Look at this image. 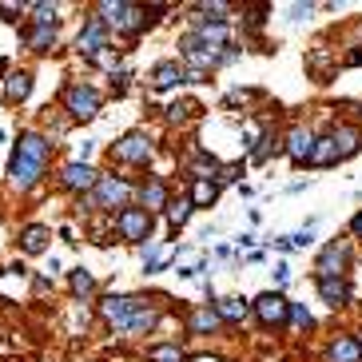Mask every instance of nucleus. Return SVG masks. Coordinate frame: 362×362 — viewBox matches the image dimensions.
<instances>
[{
  "mask_svg": "<svg viewBox=\"0 0 362 362\" xmlns=\"http://www.w3.org/2000/svg\"><path fill=\"white\" fill-rule=\"evenodd\" d=\"M44 163H48V139L36 136V132H24L21 144H16V151H12V160H8L12 183H16L21 192L36 187L40 175H44Z\"/></svg>",
  "mask_w": 362,
  "mask_h": 362,
  "instance_id": "nucleus-1",
  "label": "nucleus"
},
{
  "mask_svg": "<svg viewBox=\"0 0 362 362\" xmlns=\"http://www.w3.org/2000/svg\"><path fill=\"white\" fill-rule=\"evenodd\" d=\"M100 12H104V24H112L116 33L136 36L139 28H148V24L156 21V12L160 8H139V4H100Z\"/></svg>",
  "mask_w": 362,
  "mask_h": 362,
  "instance_id": "nucleus-2",
  "label": "nucleus"
},
{
  "mask_svg": "<svg viewBox=\"0 0 362 362\" xmlns=\"http://www.w3.org/2000/svg\"><path fill=\"white\" fill-rule=\"evenodd\" d=\"M116 231L128 243H144V239H151V215L144 207H124L116 215Z\"/></svg>",
  "mask_w": 362,
  "mask_h": 362,
  "instance_id": "nucleus-3",
  "label": "nucleus"
},
{
  "mask_svg": "<svg viewBox=\"0 0 362 362\" xmlns=\"http://www.w3.org/2000/svg\"><path fill=\"white\" fill-rule=\"evenodd\" d=\"M104 48H107V24L100 21V16H92V21L80 28V36H76V52L88 56V60H96Z\"/></svg>",
  "mask_w": 362,
  "mask_h": 362,
  "instance_id": "nucleus-4",
  "label": "nucleus"
},
{
  "mask_svg": "<svg viewBox=\"0 0 362 362\" xmlns=\"http://www.w3.org/2000/svg\"><path fill=\"white\" fill-rule=\"evenodd\" d=\"M64 104H68V112H72V119H92L100 112V92L88 88V84H76L64 92Z\"/></svg>",
  "mask_w": 362,
  "mask_h": 362,
  "instance_id": "nucleus-5",
  "label": "nucleus"
},
{
  "mask_svg": "<svg viewBox=\"0 0 362 362\" xmlns=\"http://www.w3.org/2000/svg\"><path fill=\"white\" fill-rule=\"evenodd\" d=\"M112 156L124 160V163H148L151 160V139L144 136V132H128L119 144H112Z\"/></svg>",
  "mask_w": 362,
  "mask_h": 362,
  "instance_id": "nucleus-6",
  "label": "nucleus"
},
{
  "mask_svg": "<svg viewBox=\"0 0 362 362\" xmlns=\"http://www.w3.org/2000/svg\"><path fill=\"white\" fill-rule=\"evenodd\" d=\"M136 307H139V298H132V295H107L104 303H100V315H104L116 330H124V322L132 319V310Z\"/></svg>",
  "mask_w": 362,
  "mask_h": 362,
  "instance_id": "nucleus-7",
  "label": "nucleus"
},
{
  "mask_svg": "<svg viewBox=\"0 0 362 362\" xmlns=\"http://www.w3.org/2000/svg\"><path fill=\"white\" fill-rule=\"evenodd\" d=\"M287 298L279 295V291H267V295H259L255 298V315H259V322H267V327H279V322L287 319Z\"/></svg>",
  "mask_w": 362,
  "mask_h": 362,
  "instance_id": "nucleus-8",
  "label": "nucleus"
},
{
  "mask_svg": "<svg viewBox=\"0 0 362 362\" xmlns=\"http://www.w3.org/2000/svg\"><path fill=\"white\" fill-rule=\"evenodd\" d=\"M96 207H124L128 203V183L112 180V175H100L96 180Z\"/></svg>",
  "mask_w": 362,
  "mask_h": 362,
  "instance_id": "nucleus-9",
  "label": "nucleus"
},
{
  "mask_svg": "<svg viewBox=\"0 0 362 362\" xmlns=\"http://www.w3.org/2000/svg\"><path fill=\"white\" fill-rule=\"evenodd\" d=\"M96 171L88 168V163H80V160H72L64 168V175H60V183H64L68 192H88V187H96Z\"/></svg>",
  "mask_w": 362,
  "mask_h": 362,
  "instance_id": "nucleus-10",
  "label": "nucleus"
},
{
  "mask_svg": "<svg viewBox=\"0 0 362 362\" xmlns=\"http://www.w3.org/2000/svg\"><path fill=\"white\" fill-rule=\"evenodd\" d=\"M346 259H351V247L330 243L327 251H322V259H319V279H339V271L346 267Z\"/></svg>",
  "mask_w": 362,
  "mask_h": 362,
  "instance_id": "nucleus-11",
  "label": "nucleus"
},
{
  "mask_svg": "<svg viewBox=\"0 0 362 362\" xmlns=\"http://www.w3.org/2000/svg\"><path fill=\"white\" fill-rule=\"evenodd\" d=\"M156 319H160V315L148 307V298H139V307L132 310V319L124 322V330H119V334H148V330L156 327Z\"/></svg>",
  "mask_w": 362,
  "mask_h": 362,
  "instance_id": "nucleus-12",
  "label": "nucleus"
},
{
  "mask_svg": "<svg viewBox=\"0 0 362 362\" xmlns=\"http://www.w3.org/2000/svg\"><path fill=\"white\" fill-rule=\"evenodd\" d=\"M327 358H330V362H362V346H358V339H351V334H339V339L330 342Z\"/></svg>",
  "mask_w": 362,
  "mask_h": 362,
  "instance_id": "nucleus-13",
  "label": "nucleus"
},
{
  "mask_svg": "<svg viewBox=\"0 0 362 362\" xmlns=\"http://www.w3.org/2000/svg\"><path fill=\"white\" fill-rule=\"evenodd\" d=\"M287 151L295 163H310V151H315V136H310L307 128H295L287 139Z\"/></svg>",
  "mask_w": 362,
  "mask_h": 362,
  "instance_id": "nucleus-14",
  "label": "nucleus"
},
{
  "mask_svg": "<svg viewBox=\"0 0 362 362\" xmlns=\"http://www.w3.org/2000/svg\"><path fill=\"white\" fill-rule=\"evenodd\" d=\"M48 239H52V231H48V227H40V223L24 227V235H21L24 255H44V251H48Z\"/></svg>",
  "mask_w": 362,
  "mask_h": 362,
  "instance_id": "nucleus-15",
  "label": "nucleus"
},
{
  "mask_svg": "<svg viewBox=\"0 0 362 362\" xmlns=\"http://www.w3.org/2000/svg\"><path fill=\"white\" fill-rule=\"evenodd\" d=\"M28 92H33V76L28 72H12L8 80H4V100H8V104L28 100Z\"/></svg>",
  "mask_w": 362,
  "mask_h": 362,
  "instance_id": "nucleus-16",
  "label": "nucleus"
},
{
  "mask_svg": "<svg viewBox=\"0 0 362 362\" xmlns=\"http://www.w3.org/2000/svg\"><path fill=\"white\" fill-rule=\"evenodd\" d=\"M183 80V68L180 64H156V72H151V88H156V92H168V88H175Z\"/></svg>",
  "mask_w": 362,
  "mask_h": 362,
  "instance_id": "nucleus-17",
  "label": "nucleus"
},
{
  "mask_svg": "<svg viewBox=\"0 0 362 362\" xmlns=\"http://www.w3.org/2000/svg\"><path fill=\"white\" fill-rule=\"evenodd\" d=\"M139 203H144V211H156V207H168V192H163V183L160 180H151L144 183V192H139Z\"/></svg>",
  "mask_w": 362,
  "mask_h": 362,
  "instance_id": "nucleus-18",
  "label": "nucleus"
},
{
  "mask_svg": "<svg viewBox=\"0 0 362 362\" xmlns=\"http://www.w3.org/2000/svg\"><path fill=\"white\" fill-rule=\"evenodd\" d=\"M319 291H322V298H327L330 307H342V303L351 298V287H346L342 279H319Z\"/></svg>",
  "mask_w": 362,
  "mask_h": 362,
  "instance_id": "nucleus-19",
  "label": "nucleus"
},
{
  "mask_svg": "<svg viewBox=\"0 0 362 362\" xmlns=\"http://www.w3.org/2000/svg\"><path fill=\"white\" fill-rule=\"evenodd\" d=\"M330 139H334L339 160H346V156H354V151H358V132H354V128H334V132H330Z\"/></svg>",
  "mask_w": 362,
  "mask_h": 362,
  "instance_id": "nucleus-20",
  "label": "nucleus"
},
{
  "mask_svg": "<svg viewBox=\"0 0 362 362\" xmlns=\"http://www.w3.org/2000/svg\"><path fill=\"white\" fill-rule=\"evenodd\" d=\"M215 195H219V187L215 183H207V180H195V187H192V207H211L215 203Z\"/></svg>",
  "mask_w": 362,
  "mask_h": 362,
  "instance_id": "nucleus-21",
  "label": "nucleus"
},
{
  "mask_svg": "<svg viewBox=\"0 0 362 362\" xmlns=\"http://www.w3.org/2000/svg\"><path fill=\"white\" fill-rule=\"evenodd\" d=\"M215 315H219V319H227V322H239L247 315V303H243V298H219Z\"/></svg>",
  "mask_w": 362,
  "mask_h": 362,
  "instance_id": "nucleus-22",
  "label": "nucleus"
},
{
  "mask_svg": "<svg viewBox=\"0 0 362 362\" xmlns=\"http://www.w3.org/2000/svg\"><path fill=\"white\" fill-rule=\"evenodd\" d=\"M315 144H319V148L310 151V163H315V168H327V163H334L339 160V151H334V139H315Z\"/></svg>",
  "mask_w": 362,
  "mask_h": 362,
  "instance_id": "nucleus-23",
  "label": "nucleus"
},
{
  "mask_svg": "<svg viewBox=\"0 0 362 362\" xmlns=\"http://www.w3.org/2000/svg\"><path fill=\"white\" fill-rule=\"evenodd\" d=\"M56 44V28H28V48L33 52H48Z\"/></svg>",
  "mask_w": 362,
  "mask_h": 362,
  "instance_id": "nucleus-24",
  "label": "nucleus"
},
{
  "mask_svg": "<svg viewBox=\"0 0 362 362\" xmlns=\"http://www.w3.org/2000/svg\"><path fill=\"white\" fill-rule=\"evenodd\" d=\"M187 327H192V334H203V330H215V327H219V315H215L211 307H207V310H195Z\"/></svg>",
  "mask_w": 362,
  "mask_h": 362,
  "instance_id": "nucleus-25",
  "label": "nucleus"
},
{
  "mask_svg": "<svg viewBox=\"0 0 362 362\" xmlns=\"http://www.w3.org/2000/svg\"><path fill=\"white\" fill-rule=\"evenodd\" d=\"M92 291H96V279L88 275V271H72V295L76 298H88Z\"/></svg>",
  "mask_w": 362,
  "mask_h": 362,
  "instance_id": "nucleus-26",
  "label": "nucleus"
},
{
  "mask_svg": "<svg viewBox=\"0 0 362 362\" xmlns=\"http://www.w3.org/2000/svg\"><path fill=\"white\" fill-rule=\"evenodd\" d=\"M148 362H183V351L180 346H151Z\"/></svg>",
  "mask_w": 362,
  "mask_h": 362,
  "instance_id": "nucleus-27",
  "label": "nucleus"
},
{
  "mask_svg": "<svg viewBox=\"0 0 362 362\" xmlns=\"http://www.w3.org/2000/svg\"><path fill=\"white\" fill-rule=\"evenodd\" d=\"M187 215H192V203H187V199L168 203V219H171V227H183V223H187Z\"/></svg>",
  "mask_w": 362,
  "mask_h": 362,
  "instance_id": "nucleus-28",
  "label": "nucleus"
},
{
  "mask_svg": "<svg viewBox=\"0 0 362 362\" xmlns=\"http://www.w3.org/2000/svg\"><path fill=\"white\" fill-rule=\"evenodd\" d=\"M33 21H36V28H52L56 24V4H33Z\"/></svg>",
  "mask_w": 362,
  "mask_h": 362,
  "instance_id": "nucleus-29",
  "label": "nucleus"
},
{
  "mask_svg": "<svg viewBox=\"0 0 362 362\" xmlns=\"http://www.w3.org/2000/svg\"><path fill=\"white\" fill-rule=\"evenodd\" d=\"M171 119H192V116H199V104L195 100H183V104H171V112H168Z\"/></svg>",
  "mask_w": 362,
  "mask_h": 362,
  "instance_id": "nucleus-30",
  "label": "nucleus"
},
{
  "mask_svg": "<svg viewBox=\"0 0 362 362\" xmlns=\"http://www.w3.org/2000/svg\"><path fill=\"white\" fill-rule=\"evenodd\" d=\"M287 315L295 319V327H310V315H307L303 307H298V303H291V307H287Z\"/></svg>",
  "mask_w": 362,
  "mask_h": 362,
  "instance_id": "nucleus-31",
  "label": "nucleus"
},
{
  "mask_svg": "<svg viewBox=\"0 0 362 362\" xmlns=\"http://www.w3.org/2000/svg\"><path fill=\"white\" fill-rule=\"evenodd\" d=\"M0 12H4V21H16V12H21V4H0Z\"/></svg>",
  "mask_w": 362,
  "mask_h": 362,
  "instance_id": "nucleus-32",
  "label": "nucleus"
},
{
  "mask_svg": "<svg viewBox=\"0 0 362 362\" xmlns=\"http://www.w3.org/2000/svg\"><path fill=\"white\" fill-rule=\"evenodd\" d=\"M235 175H239V163H231V168H223V175H219V180H227V183H231Z\"/></svg>",
  "mask_w": 362,
  "mask_h": 362,
  "instance_id": "nucleus-33",
  "label": "nucleus"
},
{
  "mask_svg": "<svg viewBox=\"0 0 362 362\" xmlns=\"http://www.w3.org/2000/svg\"><path fill=\"white\" fill-rule=\"evenodd\" d=\"M354 235L362 239V215H354Z\"/></svg>",
  "mask_w": 362,
  "mask_h": 362,
  "instance_id": "nucleus-34",
  "label": "nucleus"
}]
</instances>
